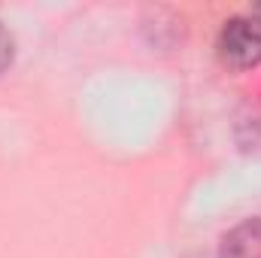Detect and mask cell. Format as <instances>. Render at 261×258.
Masks as SVG:
<instances>
[{
	"label": "cell",
	"instance_id": "obj_1",
	"mask_svg": "<svg viewBox=\"0 0 261 258\" xmlns=\"http://www.w3.org/2000/svg\"><path fill=\"white\" fill-rule=\"evenodd\" d=\"M216 55L231 70H249L261 64V24L252 15H234L216 37Z\"/></svg>",
	"mask_w": 261,
	"mask_h": 258
},
{
	"label": "cell",
	"instance_id": "obj_2",
	"mask_svg": "<svg viewBox=\"0 0 261 258\" xmlns=\"http://www.w3.org/2000/svg\"><path fill=\"white\" fill-rule=\"evenodd\" d=\"M219 258H261V219L234 225L219 246Z\"/></svg>",
	"mask_w": 261,
	"mask_h": 258
},
{
	"label": "cell",
	"instance_id": "obj_3",
	"mask_svg": "<svg viewBox=\"0 0 261 258\" xmlns=\"http://www.w3.org/2000/svg\"><path fill=\"white\" fill-rule=\"evenodd\" d=\"M9 61H12V37H9V31L0 24V73L9 67Z\"/></svg>",
	"mask_w": 261,
	"mask_h": 258
},
{
	"label": "cell",
	"instance_id": "obj_4",
	"mask_svg": "<svg viewBox=\"0 0 261 258\" xmlns=\"http://www.w3.org/2000/svg\"><path fill=\"white\" fill-rule=\"evenodd\" d=\"M249 15H252V18L261 24V3H258V6H252V12H249Z\"/></svg>",
	"mask_w": 261,
	"mask_h": 258
}]
</instances>
